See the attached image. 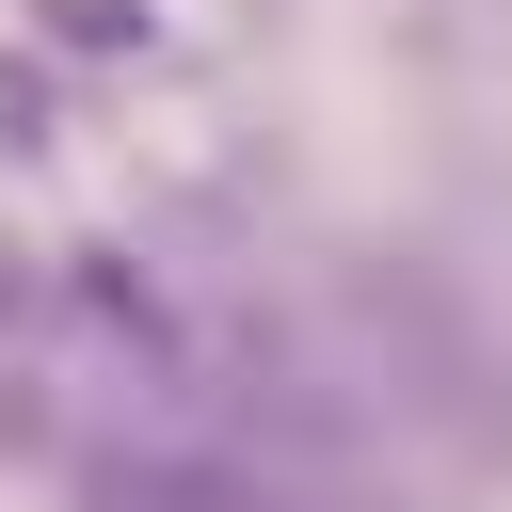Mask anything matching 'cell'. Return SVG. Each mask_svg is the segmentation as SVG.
I'll return each instance as SVG.
<instances>
[{
  "label": "cell",
  "instance_id": "cell-1",
  "mask_svg": "<svg viewBox=\"0 0 512 512\" xmlns=\"http://www.w3.org/2000/svg\"><path fill=\"white\" fill-rule=\"evenodd\" d=\"M0 320H32V256L16 240H0Z\"/></svg>",
  "mask_w": 512,
  "mask_h": 512
}]
</instances>
